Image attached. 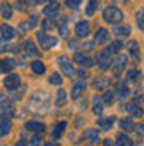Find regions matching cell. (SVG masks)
I'll return each instance as SVG.
<instances>
[{"mask_svg": "<svg viewBox=\"0 0 144 146\" xmlns=\"http://www.w3.org/2000/svg\"><path fill=\"white\" fill-rule=\"evenodd\" d=\"M101 18H103V22L106 23V25H121L123 22H124V18H126V12L121 9L119 5L116 3H109L106 5L103 12H101Z\"/></svg>", "mask_w": 144, "mask_h": 146, "instance_id": "obj_1", "label": "cell"}, {"mask_svg": "<svg viewBox=\"0 0 144 146\" xmlns=\"http://www.w3.org/2000/svg\"><path fill=\"white\" fill-rule=\"evenodd\" d=\"M35 36H36L38 46H40L43 52H50V50H53L55 46H58V43H60V38H58V36L50 35V33L42 32V30H38L35 33Z\"/></svg>", "mask_w": 144, "mask_h": 146, "instance_id": "obj_2", "label": "cell"}, {"mask_svg": "<svg viewBox=\"0 0 144 146\" xmlns=\"http://www.w3.org/2000/svg\"><path fill=\"white\" fill-rule=\"evenodd\" d=\"M56 65L60 66V70H61V73L63 75H66V76H75V73H76V70H75V65H73L71 58L70 56H66V55H60L58 58H56Z\"/></svg>", "mask_w": 144, "mask_h": 146, "instance_id": "obj_3", "label": "cell"}, {"mask_svg": "<svg viewBox=\"0 0 144 146\" xmlns=\"http://www.w3.org/2000/svg\"><path fill=\"white\" fill-rule=\"evenodd\" d=\"M127 63H129V58H127L126 55H121V53H119L114 60H111L109 70L114 73L116 76H119V75H121V73L127 68Z\"/></svg>", "mask_w": 144, "mask_h": 146, "instance_id": "obj_4", "label": "cell"}, {"mask_svg": "<svg viewBox=\"0 0 144 146\" xmlns=\"http://www.w3.org/2000/svg\"><path fill=\"white\" fill-rule=\"evenodd\" d=\"M73 32H75V36L76 38H88L91 35V22L90 20H78L76 23H75V28H73Z\"/></svg>", "mask_w": 144, "mask_h": 146, "instance_id": "obj_5", "label": "cell"}, {"mask_svg": "<svg viewBox=\"0 0 144 146\" xmlns=\"http://www.w3.org/2000/svg\"><path fill=\"white\" fill-rule=\"evenodd\" d=\"M3 86L9 91H17L18 88H22V76L18 73H9L3 78Z\"/></svg>", "mask_w": 144, "mask_h": 146, "instance_id": "obj_6", "label": "cell"}, {"mask_svg": "<svg viewBox=\"0 0 144 146\" xmlns=\"http://www.w3.org/2000/svg\"><path fill=\"white\" fill-rule=\"evenodd\" d=\"M60 12H61V5L56 2V0H50L46 5H43V9H42V13H43V17L45 18H55L60 15Z\"/></svg>", "mask_w": 144, "mask_h": 146, "instance_id": "obj_7", "label": "cell"}, {"mask_svg": "<svg viewBox=\"0 0 144 146\" xmlns=\"http://www.w3.org/2000/svg\"><path fill=\"white\" fill-rule=\"evenodd\" d=\"M38 23H40V20H38V15H32L30 18L27 20H22L20 23H18V28L17 32H22V33H28V32H32V30H35L38 27Z\"/></svg>", "mask_w": 144, "mask_h": 146, "instance_id": "obj_8", "label": "cell"}, {"mask_svg": "<svg viewBox=\"0 0 144 146\" xmlns=\"http://www.w3.org/2000/svg\"><path fill=\"white\" fill-rule=\"evenodd\" d=\"M23 129L28 131V133H32V135H43L46 131V125L43 121H38V119H30V121L25 123Z\"/></svg>", "mask_w": 144, "mask_h": 146, "instance_id": "obj_9", "label": "cell"}, {"mask_svg": "<svg viewBox=\"0 0 144 146\" xmlns=\"http://www.w3.org/2000/svg\"><path fill=\"white\" fill-rule=\"evenodd\" d=\"M73 63L80 65V66H83V68H91V66H94V60L91 58V56H88V55H85L83 52H75L73 53V58H71Z\"/></svg>", "mask_w": 144, "mask_h": 146, "instance_id": "obj_10", "label": "cell"}, {"mask_svg": "<svg viewBox=\"0 0 144 146\" xmlns=\"http://www.w3.org/2000/svg\"><path fill=\"white\" fill-rule=\"evenodd\" d=\"M111 55L106 52V50H99L98 53H96V62L94 63H98L99 66V70L104 73V72H108L109 70V65H111Z\"/></svg>", "mask_w": 144, "mask_h": 146, "instance_id": "obj_11", "label": "cell"}, {"mask_svg": "<svg viewBox=\"0 0 144 146\" xmlns=\"http://www.w3.org/2000/svg\"><path fill=\"white\" fill-rule=\"evenodd\" d=\"M20 50H23V52L27 53V56H35V58L40 56V50H38L36 43L32 38H25V40L20 43Z\"/></svg>", "mask_w": 144, "mask_h": 146, "instance_id": "obj_12", "label": "cell"}, {"mask_svg": "<svg viewBox=\"0 0 144 146\" xmlns=\"http://www.w3.org/2000/svg\"><path fill=\"white\" fill-rule=\"evenodd\" d=\"M88 90V85L85 80H78L71 85V90H70V95H71V100L76 101L81 98V95H85V91Z\"/></svg>", "mask_w": 144, "mask_h": 146, "instance_id": "obj_13", "label": "cell"}, {"mask_svg": "<svg viewBox=\"0 0 144 146\" xmlns=\"http://www.w3.org/2000/svg\"><path fill=\"white\" fill-rule=\"evenodd\" d=\"M13 115H15V105H13V101L9 100V98L0 100V116L2 118H9V116H13Z\"/></svg>", "mask_w": 144, "mask_h": 146, "instance_id": "obj_14", "label": "cell"}, {"mask_svg": "<svg viewBox=\"0 0 144 146\" xmlns=\"http://www.w3.org/2000/svg\"><path fill=\"white\" fill-rule=\"evenodd\" d=\"M83 139L85 141H88L90 145H98L99 141H101V135H99V129L98 128H86L85 131H83Z\"/></svg>", "mask_w": 144, "mask_h": 146, "instance_id": "obj_15", "label": "cell"}, {"mask_svg": "<svg viewBox=\"0 0 144 146\" xmlns=\"http://www.w3.org/2000/svg\"><path fill=\"white\" fill-rule=\"evenodd\" d=\"M109 38H111V32H109L106 27H98L96 28V32H94V43L96 45H104V43H108Z\"/></svg>", "mask_w": 144, "mask_h": 146, "instance_id": "obj_16", "label": "cell"}, {"mask_svg": "<svg viewBox=\"0 0 144 146\" xmlns=\"http://www.w3.org/2000/svg\"><path fill=\"white\" fill-rule=\"evenodd\" d=\"M0 35H2L3 40L9 42V40H13L18 35V32H17V28L12 27L9 22H3V23H0Z\"/></svg>", "mask_w": 144, "mask_h": 146, "instance_id": "obj_17", "label": "cell"}, {"mask_svg": "<svg viewBox=\"0 0 144 146\" xmlns=\"http://www.w3.org/2000/svg\"><path fill=\"white\" fill-rule=\"evenodd\" d=\"M126 50L134 62H139V58H141V43L137 40H129L126 45Z\"/></svg>", "mask_w": 144, "mask_h": 146, "instance_id": "obj_18", "label": "cell"}, {"mask_svg": "<svg viewBox=\"0 0 144 146\" xmlns=\"http://www.w3.org/2000/svg\"><path fill=\"white\" fill-rule=\"evenodd\" d=\"M56 30H58V36H68L70 33V17L68 15H61L60 20H56Z\"/></svg>", "mask_w": 144, "mask_h": 146, "instance_id": "obj_19", "label": "cell"}, {"mask_svg": "<svg viewBox=\"0 0 144 146\" xmlns=\"http://www.w3.org/2000/svg\"><path fill=\"white\" fill-rule=\"evenodd\" d=\"M18 66V62L12 56H3L0 60V72L2 73H12Z\"/></svg>", "mask_w": 144, "mask_h": 146, "instance_id": "obj_20", "label": "cell"}, {"mask_svg": "<svg viewBox=\"0 0 144 146\" xmlns=\"http://www.w3.org/2000/svg\"><path fill=\"white\" fill-rule=\"evenodd\" d=\"M68 126V121H58V123H55L53 128H52V131H50V136H52V141H58L60 138L63 136L65 129Z\"/></svg>", "mask_w": 144, "mask_h": 146, "instance_id": "obj_21", "label": "cell"}, {"mask_svg": "<svg viewBox=\"0 0 144 146\" xmlns=\"http://www.w3.org/2000/svg\"><path fill=\"white\" fill-rule=\"evenodd\" d=\"M113 93H114V96H118L119 100H126L127 96L131 95V88H129V85L126 82H119L114 86V91Z\"/></svg>", "mask_w": 144, "mask_h": 146, "instance_id": "obj_22", "label": "cell"}, {"mask_svg": "<svg viewBox=\"0 0 144 146\" xmlns=\"http://www.w3.org/2000/svg\"><path fill=\"white\" fill-rule=\"evenodd\" d=\"M94 90H108V86H111V78L108 75H98L94 80H93V85H91Z\"/></svg>", "mask_w": 144, "mask_h": 146, "instance_id": "obj_23", "label": "cell"}, {"mask_svg": "<svg viewBox=\"0 0 144 146\" xmlns=\"http://www.w3.org/2000/svg\"><path fill=\"white\" fill-rule=\"evenodd\" d=\"M114 121H116V116H99L98 121H96V126L98 129H103V131H109L113 125H114Z\"/></svg>", "mask_w": 144, "mask_h": 146, "instance_id": "obj_24", "label": "cell"}, {"mask_svg": "<svg viewBox=\"0 0 144 146\" xmlns=\"http://www.w3.org/2000/svg\"><path fill=\"white\" fill-rule=\"evenodd\" d=\"M30 70H32V73L35 76H42V75L46 73V65L42 60H32L30 62Z\"/></svg>", "mask_w": 144, "mask_h": 146, "instance_id": "obj_25", "label": "cell"}, {"mask_svg": "<svg viewBox=\"0 0 144 146\" xmlns=\"http://www.w3.org/2000/svg\"><path fill=\"white\" fill-rule=\"evenodd\" d=\"M113 35L118 36V40H121V38H127V36L131 35V27L129 25H116V27L113 28Z\"/></svg>", "mask_w": 144, "mask_h": 146, "instance_id": "obj_26", "label": "cell"}, {"mask_svg": "<svg viewBox=\"0 0 144 146\" xmlns=\"http://www.w3.org/2000/svg\"><path fill=\"white\" fill-rule=\"evenodd\" d=\"M13 13H15V10L12 7V3H9V2L0 3V15H2L3 20H12L13 18Z\"/></svg>", "mask_w": 144, "mask_h": 146, "instance_id": "obj_27", "label": "cell"}, {"mask_svg": "<svg viewBox=\"0 0 144 146\" xmlns=\"http://www.w3.org/2000/svg\"><path fill=\"white\" fill-rule=\"evenodd\" d=\"M126 111L133 116V118H141L143 116V108L139 103H134V101H129L126 105Z\"/></svg>", "mask_w": 144, "mask_h": 146, "instance_id": "obj_28", "label": "cell"}, {"mask_svg": "<svg viewBox=\"0 0 144 146\" xmlns=\"http://www.w3.org/2000/svg\"><path fill=\"white\" fill-rule=\"evenodd\" d=\"M123 48H124V43H123L121 40H113V42H108V48H106V52L113 56V55H119Z\"/></svg>", "mask_w": 144, "mask_h": 146, "instance_id": "obj_29", "label": "cell"}, {"mask_svg": "<svg viewBox=\"0 0 144 146\" xmlns=\"http://www.w3.org/2000/svg\"><path fill=\"white\" fill-rule=\"evenodd\" d=\"M12 128H13V125L9 118H0V138L9 136L12 133Z\"/></svg>", "mask_w": 144, "mask_h": 146, "instance_id": "obj_30", "label": "cell"}, {"mask_svg": "<svg viewBox=\"0 0 144 146\" xmlns=\"http://www.w3.org/2000/svg\"><path fill=\"white\" fill-rule=\"evenodd\" d=\"M99 9V0H88L85 7V15L86 17H94Z\"/></svg>", "mask_w": 144, "mask_h": 146, "instance_id": "obj_31", "label": "cell"}, {"mask_svg": "<svg viewBox=\"0 0 144 146\" xmlns=\"http://www.w3.org/2000/svg\"><path fill=\"white\" fill-rule=\"evenodd\" d=\"M63 82H65L63 75H61V73H58V72L52 73V75L48 76V85H50V86H56V88H61V86H63Z\"/></svg>", "mask_w": 144, "mask_h": 146, "instance_id": "obj_32", "label": "cell"}, {"mask_svg": "<svg viewBox=\"0 0 144 146\" xmlns=\"http://www.w3.org/2000/svg\"><path fill=\"white\" fill-rule=\"evenodd\" d=\"M119 128L123 129L121 133H131V131H134L136 123L133 118H123V119H119Z\"/></svg>", "mask_w": 144, "mask_h": 146, "instance_id": "obj_33", "label": "cell"}, {"mask_svg": "<svg viewBox=\"0 0 144 146\" xmlns=\"http://www.w3.org/2000/svg\"><path fill=\"white\" fill-rule=\"evenodd\" d=\"M114 145L116 146H136L133 143V139L127 136V135H124V133H118L116 139H114Z\"/></svg>", "mask_w": 144, "mask_h": 146, "instance_id": "obj_34", "label": "cell"}, {"mask_svg": "<svg viewBox=\"0 0 144 146\" xmlns=\"http://www.w3.org/2000/svg\"><path fill=\"white\" fill-rule=\"evenodd\" d=\"M101 98V103H103V106H111V105H114V93L111 90H104L103 93V96H99Z\"/></svg>", "mask_w": 144, "mask_h": 146, "instance_id": "obj_35", "label": "cell"}, {"mask_svg": "<svg viewBox=\"0 0 144 146\" xmlns=\"http://www.w3.org/2000/svg\"><path fill=\"white\" fill-rule=\"evenodd\" d=\"M40 27H42V32H50V30H55L56 28V20L55 18H43L40 22Z\"/></svg>", "mask_w": 144, "mask_h": 146, "instance_id": "obj_36", "label": "cell"}, {"mask_svg": "<svg viewBox=\"0 0 144 146\" xmlns=\"http://www.w3.org/2000/svg\"><path fill=\"white\" fill-rule=\"evenodd\" d=\"M103 103H101V98L99 96H94L93 98V106H91V111L94 116H103Z\"/></svg>", "mask_w": 144, "mask_h": 146, "instance_id": "obj_37", "label": "cell"}, {"mask_svg": "<svg viewBox=\"0 0 144 146\" xmlns=\"http://www.w3.org/2000/svg\"><path fill=\"white\" fill-rule=\"evenodd\" d=\"M58 106H65L68 103V93L65 91V88H58L56 91V101H55Z\"/></svg>", "mask_w": 144, "mask_h": 146, "instance_id": "obj_38", "label": "cell"}, {"mask_svg": "<svg viewBox=\"0 0 144 146\" xmlns=\"http://www.w3.org/2000/svg\"><path fill=\"white\" fill-rule=\"evenodd\" d=\"M143 15H144V10H143V7H139L134 13L136 25H137V30H139V32H143Z\"/></svg>", "mask_w": 144, "mask_h": 146, "instance_id": "obj_39", "label": "cell"}, {"mask_svg": "<svg viewBox=\"0 0 144 146\" xmlns=\"http://www.w3.org/2000/svg\"><path fill=\"white\" fill-rule=\"evenodd\" d=\"M126 78L129 82H137V80H141V70H137V68L129 70V72L126 73Z\"/></svg>", "mask_w": 144, "mask_h": 146, "instance_id": "obj_40", "label": "cell"}, {"mask_svg": "<svg viewBox=\"0 0 144 146\" xmlns=\"http://www.w3.org/2000/svg\"><path fill=\"white\" fill-rule=\"evenodd\" d=\"M12 7H13V10H17L20 13H25L27 12V2L25 0H15L12 3Z\"/></svg>", "mask_w": 144, "mask_h": 146, "instance_id": "obj_41", "label": "cell"}, {"mask_svg": "<svg viewBox=\"0 0 144 146\" xmlns=\"http://www.w3.org/2000/svg\"><path fill=\"white\" fill-rule=\"evenodd\" d=\"M12 52V45H10L7 40H3V38H0V55H5Z\"/></svg>", "mask_w": 144, "mask_h": 146, "instance_id": "obj_42", "label": "cell"}, {"mask_svg": "<svg viewBox=\"0 0 144 146\" xmlns=\"http://www.w3.org/2000/svg\"><path fill=\"white\" fill-rule=\"evenodd\" d=\"M80 5H81V2H78V0H65V7L68 10H78L80 9Z\"/></svg>", "mask_w": 144, "mask_h": 146, "instance_id": "obj_43", "label": "cell"}, {"mask_svg": "<svg viewBox=\"0 0 144 146\" xmlns=\"http://www.w3.org/2000/svg\"><path fill=\"white\" fill-rule=\"evenodd\" d=\"M81 46H83V53L88 55V53H91V52H94L96 43H94V42H86V43H83Z\"/></svg>", "mask_w": 144, "mask_h": 146, "instance_id": "obj_44", "label": "cell"}, {"mask_svg": "<svg viewBox=\"0 0 144 146\" xmlns=\"http://www.w3.org/2000/svg\"><path fill=\"white\" fill-rule=\"evenodd\" d=\"M30 146H43L42 135H33V136L30 138Z\"/></svg>", "mask_w": 144, "mask_h": 146, "instance_id": "obj_45", "label": "cell"}, {"mask_svg": "<svg viewBox=\"0 0 144 146\" xmlns=\"http://www.w3.org/2000/svg\"><path fill=\"white\" fill-rule=\"evenodd\" d=\"M68 50L73 52V53H75V52H80V43H78L76 40H70V42H68Z\"/></svg>", "mask_w": 144, "mask_h": 146, "instance_id": "obj_46", "label": "cell"}, {"mask_svg": "<svg viewBox=\"0 0 144 146\" xmlns=\"http://www.w3.org/2000/svg\"><path fill=\"white\" fill-rule=\"evenodd\" d=\"M75 75H78V76H80L81 80H83V78H88V76H90V73L86 72L85 68H81V70H78V72L75 73Z\"/></svg>", "mask_w": 144, "mask_h": 146, "instance_id": "obj_47", "label": "cell"}, {"mask_svg": "<svg viewBox=\"0 0 144 146\" xmlns=\"http://www.w3.org/2000/svg\"><path fill=\"white\" fill-rule=\"evenodd\" d=\"M27 7H40V0H25Z\"/></svg>", "mask_w": 144, "mask_h": 146, "instance_id": "obj_48", "label": "cell"}, {"mask_svg": "<svg viewBox=\"0 0 144 146\" xmlns=\"http://www.w3.org/2000/svg\"><path fill=\"white\" fill-rule=\"evenodd\" d=\"M103 146H116V145L111 138H106V139H103Z\"/></svg>", "mask_w": 144, "mask_h": 146, "instance_id": "obj_49", "label": "cell"}, {"mask_svg": "<svg viewBox=\"0 0 144 146\" xmlns=\"http://www.w3.org/2000/svg\"><path fill=\"white\" fill-rule=\"evenodd\" d=\"M12 146H28V145H27V141H25V139H18L17 143H13Z\"/></svg>", "mask_w": 144, "mask_h": 146, "instance_id": "obj_50", "label": "cell"}, {"mask_svg": "<svg viewBox=\"0 0 144 146\" xmlns=\"http://www.w3.org/2000/svg\"><path fill=\"white\" fill-rule=\"evenodd\" d=\"M43 146H60L56 141H46V143H43Z\"/></svg>", "mask_w": 144, "mask_h": 146, "instance_id": "obj_51", "label": "cell"}, {"mask_svg": "<svg viewBox=\"0 0 144 146\" xmlns=\"http://www.w3.org/2000/svg\"><path fill=\"white\" fill-rule=\"evenodd\" d=\"M0 100H3V96H2V93H0Z\"/></svg>", "mask_w": 144, "mask_h": 146, "instance_id": "obj_52", "label": "cell"}, {"mask_svg": "<svg viewBox=\"0 0 144 146\" xmlns=\"http://www.w3.org/2000/svg\"><path fill=\"white\" fill-rule=\"evenodd\" d=\"M78 2H83V0H78Z\"/></svg>", "mask_w": 144, "mask_h": 146, "instance_id": "obj_53", "label": "cell"}]
</instances>
